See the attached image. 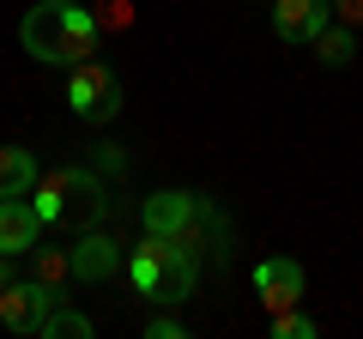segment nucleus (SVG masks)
<instances>
[{"mask_svg": "<svg viewBox=\"0 0 363 339\" xmlns=\"http://www.w3.org/2000/svg\"><path fill=\"white\" fill-rule=\"evenodd\" d=\"M67 109H73L79 121H116V109H121V79H116V67L109 61H79V67H67Z\"/></svg>", "mask_w": 363, "mask_h": 339, "instance_id": "20e7f679", "label": "nucleus"}, {"mask_svg": "<svg viewBox=\"0 0 363 339\" xmlns=\"http://www.w3.org/2000/svg\"><path fill=\"white\" fill-rule=\"evenodd\" d=\"M206 206H212V200L188 194V188H157V194H145L140 224H145L152 236H182V230H194V224L206 218Z\"/></svg>", "mask_w": 363, "mask_h": 339, "instance_id": "423d86ee", "label": "nucleus"}, {"mask_svg": "<svg viewBox=\"0 0 363 339\" xmlns=\"http://www.w3.org/2000/svg\"><path fill=\"white\" fill-rule=\"evenodd\" d=\"M43 212H37V200L30 194H18V200H0V255H30L37 248V236H43Z\"/></svg>", "mask_w": 363, "mask_h": 339, "instance_id": "9d476101", "label": "nucleus"}, {"mask_svg": "<svg viewBox=\"0 0 363 339\" xmlns=\"http://www.w3.org/2000/svg\"><path fill=\"white\" fill-rule=\"evenodd\" d=\"M97 170L116 176V170H121V145H97Z\"/></svg>", "mask_w": 363, "mask_h": 339, "instance_id": "a211bd4d", "label": "nucleus"}, {"mask_svg": "<svg viewBox=\"0 0 363 339\" xmlns=\"http://www.w3.org/2000/svg\"><path fill=\"white\" fill-rule=\"evenodd\" d=\"M18 49L43 67H79L104 49V18L73 0H37L18 18Z\"/></svg>", "mask_w": 363, "mask_h": 339, "instance_id": "f257e3e1", "label": "nucleus"}, {"mask_svg": "<svg viewBox=\"0 0 363 339\" xmlns=\"http://www.w3.org/2000/svg\"><path fill=\"white\" fill-rule=\"evenodd\" d=\"M333 25V0H272V37L291 49H309Z\"/></svg>", "mask_w": 363, "mask_h": 339, "instance_id": "6e6552de", "label": "nucleus"}, {"mask_svg": "<svg viewBox=\"0 0 363 339\" xmlns=\"http://www.w3.org/2000/svg\"><path fill=\"white\" fill-rule=\"evenodd\" d=\"M37 333H43V339H91V333H97V321H91L85 309H67V303H55V309L43 315Z\"/></svg>", "mask_w": 363, "mask_h": 339, "instance_id": "ddd939ff", "label": "nucleus"}, {"mask_svg": "<svg viewBox=\"0 0 363 339\" xmlns=\"http://www.w3.org/2000/svg\"><path fill=\"white\" fill-rule=\"evenodd\" d=\"M30 261H37V279L55 291H61V279H73V248H30Z\"/></svg>", "mask_w": 363, "mask_h": 339, "instance_id": "4468645a", "label": "nucleus"}, {"mask_svg": "<svg viewBox=\"0 0 363 339\" xmlns=\"http://www.w3.org/2000/svg\"><path fill=\"white\" fill-rule=\"evenodd\" d=\"M121 267H128V255H121V243L97 224V230H79L73 243V279H85V285H104V279H116Z\"/></svg>", "mask_w": 363, "mask_h": 339, "instance_id": "1a4fd4ad", "label": "nucleus"}, {"mask_svg": "<svg viewBox=\"0 0 363 339\" xmlns=\"http://www.w3.org/2000/svg\"><path fill=\"white\" fill-rule=\"evenodd\" d=\"M37 182H43L37 152H25V145H0V200H18V194H30Z\"/></svg>", "mask_w": 363, "mask_h": 339, "instance_id": "9b49d317", "label": "nucleus"}, {"mask_svg": "<svg viewBox=\"0 0 363 339\" xmlns=\"http://www.w3.org/2000/svg\"><path fill=\"white\" fill-rule=\"evenodd\" d=\"M13 285V255H0V291Z\"/></svg>", "mask_w": 363, "mask_h": 339, "instance_id": "6ab92c4d", "label": "nucleus"}, {"mask_svg": "<svg viewBox=\"0 0 363 339\" xmlns=\"http://www.w3.org/2000/svg\"><path fill=\"white\" fill-rule=\"evenodd\" d=\"M309 49H315V61H321V67H351V61H357V25H339V18H333Z\"/></svg>", "mask_w": 363, "mask_h": 339, "instance_id": "f8f14e48", "label": "nucleus"}, {"mask_svg": "<svg viewBox=\"0 0 363 339\" xmlns=\"http://www.w3.org/2000/svg\"><path fill=\"white\" fill-rule=\"evenodd\" d=\"M267 333H272V339H315L321 327H315L309 315H303V303H297V309H279V315H272V327H267Z\"/></svg>", "mask_w": 363, "mask_h": 339, "instance_id": "2eb2a0df", "label": "nucleus"}, {"mask_svg": "<svg viewBox=\"0 0 363 339\" xmlns=\"http://www.w3.org/2000/svg\"><path fill=\"white\" fill-rule=\"evenodd\" d=\"M333 18L339 25H363V0H333Z\"/></svg>", "mask_w": 363, "mask_h": 339, "instance_id": "f3484780", "label": "nucleus"}, {"mask_svg": "<svg viewBox=\"0 0 363 339\" xmlns=\"http://www.w3.org/2000/svg\"><path fill=\"white\" fill-rule=\"evenodd\" d=\"M303 291H309L303 261H291V255H267V261H255V297H260V309H267V315L297 309Z\"/></svg>", "mask_w": 363, "mask_h": 339, "instance_id": "0eeeda50", "label": "nucleus"}, {"mask_svg": "<svg viewBox=\"0 0 363 339\" xmlns=\"http://www.w3.org/2000/svg\"><path fill=\"white\" fill-rule=\"evenodd\" d=\"M128 279H133V291H140L152 309H176V303H188L194 285H200V255L182 248L176 236L145 230V243L128 248Z\"/></svg>", "mask_w": 363, "mask_h": 339, "instance_id": "f03ea898", "label": "nucleus"}, {"mask_svg": "<svg viewBox=\"0 0 363 339\" xmlns=\"http://www.w3.org/2000/svg\"><path fill=\"white\" fill-rule=\"evenodd\" d=\"M55 303H61V291L43 285L37 273H30V279H13V285L0 291V327H6V333H37L43 315H49Z\"/></svg>", "mask_w": 363, "mask_h": 339, "instance_id": "39448f33", "label": "nucleus"}, {"mask_svg": "<svg viewBox=\"0 0 363 339\" xmlns=\"http://www.w3.org/2000/svg\"><path fill=\"white\" fill-rule=\"evenodd\" d=\"M145 339H188V321H176L169 309H157L152 321H145Z\"/></svg>", "mask_w": 363, "mask_h": 339, "instance_id": "dca6fc26", "label": "nucleus"}, {"mask_svg": "<svg viewBox=\"0 0 363 339\" xmlns=\"http://www.w3.org/2000/svg\"><path fill=\"white\" fill-rule=\"evenodd\" d=\"M30 200H37V212L49 224H61V230H97V224L109 218V188H104V170L97 164H61L55 176H43L37 188H30Z\"/></svg>", "mask_w": 363, "mask_h": 339, "instance_id": "7ed1b4c3", "label": "nucleus"}]
</instances>
